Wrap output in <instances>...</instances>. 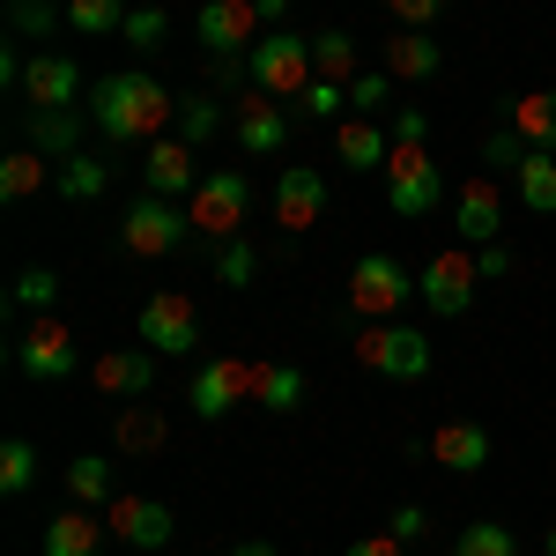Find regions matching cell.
<instances>
[{
	"instance_id": "obj_1",
	"label": "cell",
	"mask_w": 556,
	"mask_h": 556,
	"mask_svg": "<svg viewBox=\"0 0 556 556\" xmlns=\"http://www.w3.org/2000/svg\"><path fill=\"white\" fill-rule=\"evenodd\" d=\"M164 119H178V104L141 67H119V75H104L89 89V127L104 141H164Z\"/></svg>"
},
{
	"instance_id": "obj_2",
	"label": "cell",
	"mask_w": 556,
	"mask_h": 556,
	"mask_svg": "<svg viewBox=\"0 0 556 556\" xmlns=\"http://www.w3.org/2000/svg\"><path fill=\"white\" fill-rule=\"evenodd\" d=\"M349 349H356V364L364 371H379V379H424L430 371V334L424 327H364V319H342Z\"/></svg>"
},
{
	"instance_id": "obj_3",
	"label": "cell",
	"mask_w": 556,
	"mask_h": 556,
	"mask_svg": "<svg viewBox=\"0 0 556 556\" xmlns=\"http://www.w3.org/2000/svg\"><path fill=\"white\" fill-rule=\"evenodd\" d=\"M245 83H253L260 97H275V104H298L304 89L319 83V75H312V38L267 30V38L253 45V60H245Z\"/></svg>"
},
{
	"instance_id": "obj_4",
	"label": "cell",
	"mask_w": 556,
	"mask_h": 556,
	"mask_svg": "<svg viewBox=\"0 0 556 556\" xmlns=\"http://www.w3.org/2000/svg\"><path fill=\"white\" fill-rule=\"evenodd\" d=\"M408 298H416V282H408V267L393 253H364L349 267V312H356L364 327H393Z\"/></svg>"
},
{
	"instance_id": "obj_5",
	"label": "cell",
	"mask_w": 556,
	"mask_h": 556,
	"mask_svg": "<svg viewBox=\"0 0 556 556\" xmlns=\"http://www.w3.org/2000/svg\"><path fill=\"white\" fill-rule=\"evenodd\" d=\"M245 215H253V178L245 172H208L201 193L186 201V223H193L201 238H223V245H238Z\"/></svg>"
},
{
	"instance_id": "obj_6",
	"label": "cell",
	"mask_w": 556,
	"mask_h": 556,
	"mask_svg": "<svg viewBox=\"0 0 556 556\" xmlns=\"http://www.w3.org/2000/svg\"><path fill=\"white\" fill-rule=\"evenodd\" d=\"M253 393H260V356H208V364L193 371V386H186L193 416H208V424L238 416Z\"/></svg>"
},
{
	"instance_id": "obj_7",
	"label": "cell",
	"mask_w": 556,
	"mask_h": 556,
	"mask_svg": "<svg viewBox=\"0 0 556 556\" xmlns=\"http://www.w3.org/2000/svg\"><path fill=\"white\" fill-rule=\"evenodd\" d=\"M193 30L208 45V67H245L260 45V0H208Z\"/></svg>"
},
{
	"instance_id": "obj_8",
	"label": "cell",
	"mask_w": 556,
	"mask_h": 556,
	"mask_svg": "<svg viewBox=\"0 0 556 556\" xmlns=\"http://www.w3.org/2000/svg\"><path fill=\"white\" fill-rule=\"evenodd\" d=\"M141 349L149 356H193L201 349V312H193V298H178V290H156V298L141 304Z\"/></svg>"
},
{
	"instance_id": "obj_9",
	"label": "cell",
	"mask_w": 556,
	"mask_h": 556,
	"mask_svg": "<svg viewBox=\"0 0 556 556\" xmlns=\"http://www.w3.org/2000/svg\"><path fill=\"white\" fill-rule=\"evenodd\" d=\"M186 208L178 201H156V193H141L127 215H119V238H127V253L134 260H164V253H178L186 245Z\"/></svg>"
},
{
	"instance_id": "obj_10",
	"label": "cell",
	"mask_w": 556,
	"mask_h": 556,
	"mask_svg": "<svg viewBox=\"0 0 556 556\" xmlns=\"http://www.w3.org/2000/svg\"><path fill=\"white\" fill-rule=\"evenodd\" d=\"M438 193H445L438 156L393 141V156H386V201H393V215H430V208H438Z\"/></svg>"
},
{
	"instance_id": "obj_11",
	"label": "cell",
	"mask_w": 556,
	"mask_h": 556,
	"mask_svg": "<svg viewBox=\"0 0 556 556\" xmlns=\"http://www.w3.org/2000/svg\"><path fill=\"white\" fill-rule=\"evenodd\" d=\"M475 282H482L475 253H468V245H445V253H430L424 282H416V298H424L438 319H460V312L475 304Z\"/></svg>"
},
{
	"instance_id": "obj_12",
	"label": "cell",
	"mask_w": 556,
	"mask_h": 556,
	"mask_svg": "<svg viewBox=\"0 0 556 556\" xmlns=\"http://www.w3.org/2000/svg\"><path fill=\"white\" fill-rule=\"evenodd\" d=\"M15 364H23V379L52 386V379H75V371H83V349H75V334H67L60 312H45L38 327L15 342Z\"/></svg>"
},
{
	"instance_id": "obj_13",
	"label": "cell",
	"mask_w": 556,
	"mask_h": 556,
	"mask_svg": "<svg viewBox=\"0 0 556 556\" xmlns=\"http://www.w3.org/2000/svg\"><path fill=\"white\" fill-rule=\"evenodd\" d=\"M104 527H112L127 549H164V542L178 534L172 505H164V497H134V490H119V497L104 505Z\"/></svg>"
},
{
	"instance_id": "obj_14",
	"label": "cell",
	"mask_w": 556,
	"mask_h": 556,
	"mask_svg": "<svg viewBox=\"0 0 556 556\" xmlns=\"http://www.w3.org/2000/svg\"><path fill=\"white\" fill-rule=\"evenodd\" d=\"M23 97H30V112H75V97H83V67L67 60V52H30V67H23Z\"/></svg>"
},
{
	"instance_id": "obj_15",
	"label": "cell",
	"mask_w": 556,
	"mask_h": 556,
	"mask_svg": "<svg viewBox=\"0 0 556 556\" xmlns=\"http://www.w3.org/2000/svg\"><path fill=\"white\" fill-rule=\"evenodd\" d=\"M267 208H275V230L298 238V230H312V223L327 215V178L304 172V164H290V172L275 178V201H267Z\"/></svg>"
},
{
	"instance_id": "obj_16",
	"label": "cell",
	"mask_w": 556,
	"mask_h": 556,
	"mask_svg": "<svg viewBox=\"0 0 556 556\" xmlns=\"http://www.w3.org/2000/svg\"><path fill=\"white\" fill-rule=\"evenodd\" d=\"M453 230H460V245H497V230H505V193H497V178H460V208H453Z\"/></svg>"
},
{
	"instance_id": "obj_17",
	"label": "cell",
	"mask_w": 556,
	"mask_h": 556,
	"mask_svg": "<svg viewBox=\"0 0 556 556\" xmlns=\"http://www.w3.org/2000/svg\"><path fill=\"white\" fill-rule=\"evenodd\" d=\"M89 386L97 393H112V401H141L149 386H156V356L134 342V349H104V356H89Z\"/></svg>"
},
{
	"instance_id": "obj_18",
	"label": "cell",
	"mask_w": 556,
	"mask_h": 556,
	"mask_svg": "<svg viewBox=\"0 0 556 556\" xmlns=\"http://www.w3.org/2000/svg\"><path fill=\"white\" fill-rule=\"evenodd\" d=\"M141 178H149L156 201H193L208 172H193V149H186L178 134H164V141H149V172H141Z\"/></svg>"
},
{
	"instance_id": "obj_19",
	"label": "cell",
	"mask_w": 556,
	"mask_h": 556,
	"mask_svg": "<svg viewBox=\"0 0 556 556\" xmlns=\"http://www.w3.org/2000/svg\"><path fill=\"white\" fill-rule=\"evenodd\" d=\"M83 112H30L23 119V149H38L45 164H75L83 156Z\"/></svg>"
},
{
	"instance_id": "obj_20",
	"label": "cell",
	"mask_w": 556,
	"mask_h": 556,
	"mask_svg": "<svg viewBox=\"0 0 556 556\" xmlns=\"http://www.w3.org/2000/svg\"><path fill=\"white\" fill-rule=\"evenodd\" d=\"M430 460H438V468H453V475L490 468V430H482V424H468V416L438 424V430H430Z\"/></svg>"
},
{
	"instance_id": "obj_21",
	"label": "cell",
	"mask_w": 556,
	"mask_h": 556,
	"mask_svg": "<svg viewBox=\"0 0 556 556\" xmlns=\"http://www.w3.org/2000/svg\"><path fill=\"white\" fill-rule=\"evenodd\" d=\"M282 134H290V104H275V97L253 89V97L238 104V149H245V156H275Z\"/></svg>"
},
{
	"instance_id": "obj_22",
	"label": "cell",
	"mask_w": 556,
	"mask_h": 556,
	"mask_svg": "<svg viewBox=\"0 0 556 556\" xmlns=\"http://www.w3.org/2000/svg\"><path fill=\"white\" fill-rule=\"evenodd\" d=\"M334 156H342L349 172H386L393 134H386L379 119H342V127H334Z\"/></svg>"
},
{
	"instance_id": "obj_23",
	"label": "cell",
	"mask_w": 556,
	"mask_h": 556,
	"mask_svg": "<svg viewBox=\"0 0 556 556\" xmlns=\"http://www.w3.org/2000/svg\"><path fill=\"white\" fill-rule=\"evenodd\" d=\"M505 119H513V134L527 141V149L556 156V89H527V97H513Z\"/></svg>"
},
{
	"instance_id": "obj_24",
	"label": "cell",
	"mask_w": 556,
	"mask_h": 556,
	"mask_svg": "<svg viewBox=\"0 0 556 556\" xmlns=\"http://www.w3.org/2000/svg\"><path fill=\"white\" fill-rule=\"evenodd\" d=\"M104 534H112V527L75 505V513H60L45 527V556H104Z\"/></svg>"
},
{
	"instance_id": "obj_25",
	"label": "cell",
	"mask_w": 556,
	"mask_h": 556,
	"mask_svg": "<svg viewBox=\"0 0 556 556\" xmlns=\"http://www.w3.org/2000/svg\"><path fill=\"white\" fill-rule=\"evenodd\" d=\"M438 38H424V30H393V45H386V75L393 83H430L438 75Z\"/></svg>"
},
{
	"instance_id": "obj_26",
	"label": "cell",
	"mask_w": 556,
	"mask_h": 556,
	"mask_svg": "<svg viewBox=\"0 0 556 556\" xmlns=\"http://www.w3.org/2000/svg\"><path fill=\"white\" fill-rule=\"evenodd\" d=\"M112 445L134 453V460H141V453H164V445H172V424H164L156 408H127V416L112 424Z\"/></svg>"
},
{
	"instance_id": "obj_27",
	"label": "cell",
	"mask_w": 556,
	"mask_h": 556,
	"mask_svg": "<svg viewBox=\"0 0 556 556\" xmlns=\"http://www.w3.org/2000/svg\"><path fill=\"white\" fill-rule=\"evenodd\" d=\"M67 497H75L83 513H97V505L119 497V490H112V468H104V453H75V460H67Z\"/></svg>"
},
{
	"instance_id": "obj_28",
	"label": "cell",
	"mask_w": 556,
	"mask_h": 556,
	"mask_svg": "<svg viewBox=\"0 0 556 556\" xmlns=\"http://www.w3.org/2000/svg\"><path fill=\"white\" fill-rule=\"evenodd\" d=\"M519 208L556 215V156H542V149H527V164H519Z\"/></svg>"
},
{
	"instance_id": "obj_29",
	"label": "cell",
	"mask_w": 556,
	"mask_h": 556,
	"mask_svg": "<svg viewBox=\"0 0 556 556\" xmlns=\"http://www.w3.org/2000/svg\"><path fill=\"white\" fill-rule=\"evenodd\" d=\"M312 75H319V83H334V89L356 83V45H349V30H327V38H312Z\"/></svg>"
},
{
	"instance_id": "obj_30",
	"label": "cell",
	"mask_w": 556,
	"mask_h": 556,
	"mask_svg": "<svg viewBox=\"0 0 556 556\" xmlns=\"http://www.w3.org/2000/svg\"><path fill=\"white\" fill-rule=\"evenodd\" d=\"M304 401V371H290V364H260V393L253 408H267V416H290Z\"/></svg>"
},
{
	"instance_id": "obj_31",
	"label": "cell",
	"mask_w": 556,
	"mask_h": 556,
	"mask_svg": "<svg viewBox=\"0 0 556 556\" xmlns=\"http://www.w3.org/2000/svg\"><path fill=\"white\" fill-rule=\"evenodd\" d=\"M45 178H52V164H45L38 149H15V156L0 164V201H30Z\"/></svg>"
},
{
	"instance_id": "obj_32",
	"label": "cell",
	"mask_w": 556,
	"mask_h": 556,
	"mask_svg": "<svg viewBox=\"0 0 556 556\" xmlns=\"http://www.w3.org/2000/svg\"><path fill=\"white\" fill-rule=\"evenodd\" d=\"M453 556H519V534L497 527V519H475V527L453 534Z\"/></svg>"
},
{
	"instance_id": "obj_33",
	"label": "cell",
	"mask_w": 556,
	"mask_h": 556,
	"mask_svg": "<svg viewBox=\"0 0 556 556\" xmlns=\"http://www.w3.org/2000/svg\"><path fill=\"white\" fill-rule=\"evenodd\" d=\"M215 134H223V104H215V97H186V104H178V141L201 149Z\"/></svg>"
},
{
	"instance_id": "obj_34",
	"label": "cell",
	"mask_w": 556,
	"mask_h": 556,
	"mask_svg": "<svg viewBox=\"0 0 556 556\" xmlns=\"http://www.w3.org/2000/svg\"><path fill=\"white\" fill-rule=\"evenodd\" d=\"M30 482H38V445H30V438H8V445H0V490L23 497Z\"/></svg>"
},
{
	"instance_id": "obj_35",
	"label": "cell",
	"mask_w": 556,
	"mask_h": 556,
	"mask_svg": "<svg viewBox=\"0 0 556 556\" xmlns=\"http://www.w3.org/2000/svg\"><path fill=\"white\" fill-rule=\"evenodd\" d=\"M127 15H134V8H119V0H75V8H67V23H75L83 38H104V30H127Z\"/></svg>"
},
{
	"instance_id": "obj_36",
	"label": "cell",
	"mask_w": 556,
	"mask_h": 556,
	"mask_svg": "<svg viewBox=\"0 0 556 556\" xmlns=\"http://www.w3.org/2000/svg\"><path fill=\"white\" fill-rule=\"evenodd\" d=\"M8 304H23V312H52V304H60V275H52V267H23V275H15V298Z\"/></svg>"
},
{
	"instance_id": "obj_37",
	"label": "cell",
	"mask_w": 556,
	"mask_h": 556,
	"mask_svg": "<svg viewBox=\"0 0 556 556\" xmlns=\"http://www.w3.org/2000/svg\"><path fill=\"white\" fill-rule=\"evenodd\" d=\"M104 186H112V172H104L97 156H75V164H60V193H67V201H97Z\"/></svg>"
},
{
	"instance_id": "obj_38",
	"label": "cell",
	"mask_w": 556,
	"mask_h": 556,
	"mask_svg": "<svg viewBox=\"0 0 556 556\" xmlns=\"http://www.w3.org/2000/svg\"><path fill=\"white\" fill-rule=\"evenodd\" d=\"M119 38H127L134 52H156V45L172 38V15H164V8H134V15H127V30H119Z\"/></svg>"
},
{
	"instance_id": "obj_39",
	"label": "cell",
	"mask_w": 556,
	"mask_h": 556,
	"mask_svg": "<svg viewBox=\"0 0 556 556\" xmlns=\"http://www.w3.org/2000/svg\"><path fill=\"white\" fill-rule=\"evenodd\" d=\"M253 275H260V253H253V245H245V238L215 253V282H223V290H245Z\"/></svg>"
},
{
	"instance_id": "obj_40",
	"label": "cell",
	"mask_w": 556,
	"mask_h": 556,
	"mask_svg": "<svg viewBox=\"0 0 556 556\" xmlns=\"http://www.w3.org/2000/svg\"><path fill=\"white\" fill-rule=\"evenodd\" d=\"M8 23H15V30H23V38H52V30H60V23H67V15H60V8H52V0H15V15H8Z\"/></svg>"
},
{
	"instance_id": "obj_41",
	"label": "cell",
	"mask_w": 556,
	"mask_h": 556,
	"mask_svg": "<svg viewBox=\"0 0 556 556\" xmlns=\"http://www.w3.org/2000/svg\"><path fill=\"white\" fill-rule=\"evenodd\" d=\"M482 156H490V172H519V164H527V141H519L513 127H497L482 141Z\"/></svg>"
},
{
	"instance_id": "obj_42",
	"label": "cell",
	"mask_w": 556,
	"mask_h": 556,
	"mask_svg": "<svg viewBox=\"0 0 556 556\" xmlns=\"http://www.w3.org/2000/svg\"><path fill=\"white\" fill-rule=\"evenodd\" d=\"M386 97H393V75H356L349 83V112H386Z\"/></svg>"
},
{
	"instance_id": "obj_43",
	"label": "cell",
	"mask_w": 556,
	"mask_h": 556,
	"mask_svg": "<svg viewBox=\"0 0 556 556\" xmlns=\"http://www.w3.org/2000/svg\"><path fill=\"white\" fill-rule=\"evenodd\" d=\"M342 104H349V89H334V83H312V89L298 97V112H312V119H334Z\"/></svg>"
},
{
	"instance_id": "obj_44",
	"label": "cell",
	"mask_w": 556,
	"mask_h": 556,
	"mask_svg": "<svg viewBox=\"0 0 556 556\" xmlns=\"http://www.w3.org/2000/svg\"><path fill=\"white\" fill-rule=\"evenodd\" d=\"M438 15V0H393V30H424Z\"/></svg>"
},
{
	"instance_id": "obj_45",
	"label": "cell",
	"mask_w": 556,
	"mask_h": 556,
	"mask_svg": "<svg viewBox=\"0 0 556 556\" xmlns=\"http://www.w3.org/2000/svg\"><path fill=\"white\" fill-rule=\"evenodd\" d=\"M424 505H401V513H393V527H386V534H401V542H416V534H424Z\"/></svg>"
},
{
	"instance_id": "obj_46",
	"label": "cell",
	"mask_w": 556,
	"mask_h": 556,
	"mask_svg": "<svg viewBox=\"0 0 556 556\" xmlns=\"http://www.w3.org/2000/svg\"><path fill=\"white\" fill-rule=\"evenodd\" d=\"M349 556H401V534H364V542H349Z\"/></svg>"
},
{
	"instance_id": "obj_47",
	"label": "cell",
	"mask_w": 556,
	"mask_h": 556,
	"mask_svg": "<svg viewBox=\"0 0 556 556\" xmlns=\"http://www.w3.org/2000/svg\"><path fill=\"white\" fill-rule=\"evenodd\" d=\"M475 267H482V275H513V253H505V245H482Z\"/></svg>"
},
{
	"instance_id": "obj_48",
	"label": "cell",
	"mask_w": 556,
	"mask_h": 556,
	"mask_svg": "<svg viewBox=\"0 0 556 556\" xmlns=\"http://www.w3.org/2000/svg\"><path fill=\"white\" fill-rule=\"evenodd\" d=\"M230 556H282V549H275V542H238Z\"/></svg>"
},
{
	"instance_id": "obj_49",
	"label": "cell",
	"mask_w": 556,
	"mask_h": 556,
	"mask_svg": "<svg viewBox=\"0 0 556 556\" xmlns=\"http://www.w3.org/2000/svg\"><path fill=\"white\" fill-rule=\"evenodd\" d=\"M542 549H549V556H556V527H549V534H542Z\"/></svg>"
}]
</instances>
